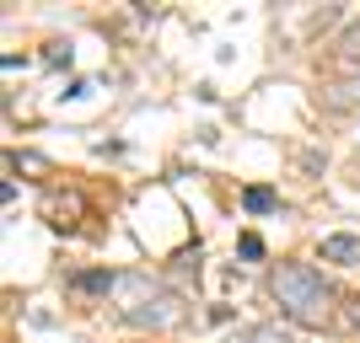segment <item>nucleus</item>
Returning a JSON list of instances; mask_svg holds the SVG:
<instances>
[{"instance_id": "obj_1", "label": "nucleus", "mask_w": 360, "mask_h": 343, "mask_svg": "<svg viewBox=\"0 0 360 343\" xmlns=\"http://www.w3.org/2000/svg\"><path fill=\"white\" fill-rule=\"evenodd\" d=\"M269 295L290 322H301V328H323L328 311H333V290L312 263H280V269L269 274Z\"/></svg>"}, {"instance_id": "obj_11", "label": "nucleus", "mask_w": 360, "mask_h": 343, "mask_svg": "<svg viewBox=\"0 0 360 343\" xmlns=\"http://www.w3.org/2000/svg\"><path fill=\"white\" fill-rule=\"evenodd\" d=\"M44 60H49V65H70L75 54H70V43H49V54H44Z\"/></svg>"}, {"instance_id": "obj_12", "label": "nucleus", "mask_w": 360, "mask_h": 343, "mask_svg": "<svg viewBox=\"0 0 360 343\" xmlns=\"http://www.w3.org/2000/svg\"><path fill=\"white\" fill-rule=\"evenodd\" d=\"M345 322L360 332V295H349V300H345Z\"/></svg>"}, {"instance_id": "obj_6", "label": "nucleus", "mask_w": 360, "mask_h": 343, "mask_svg": "<svg viewBox=\"0 0 360 343\" xmlns=\"http://www.w3.org/2000/svg\"><path fill=\"white\" fill-rule=\"evenodd\" d=\"M328 102H333V107H355V102H360V75H355V81H345V86H333Z\"/></svg>"}, {"instance_id": "obj_2", "label": "nucleus", "mask_w": 360, "mask_h": 343, "mask_svg": "<svg viewBox=\"0 0 360 343\" xmlns=\"http://www.w3.org/2000/svg\"><path fill=\"white\" fill-rule=\"evenodd\" d=\"M124 290H129V306H124V322L129 328H150V332H162V328H178L183 322V300L172 295V290H162V284H146L140 274H124Z\"/></svg>"}, {"instance_id": "obj_3", "label": "nucleus", "mask_w": 360, "mask_h": 343, "mask_svg": "<svg viewBox=\"0 0 360 343\" xmlns=\"http://www.w3.org/2000/svg\"><path fill=\"white\" fill-rule=\"evenodd\" d=\"M323 263H339V269H360V236H323Z\"/></svg>"}, {"instance_id": "obj_7", "label": "nucleus", "mask_w": 360, "mask_h": 343, "mask_svg": "<svg viewBox=\"0 0 360 343\" xmlns=\"http://www.w3.org/2000/svg\"><path fill=\"white\" fill-rule=\"evenodd\" d=\"M339 54H345L349 65H360V22H349L345 38H339Z\"/></svg>"}, {"instance_id": "obj_10", "label": "nucleus", "mask_w": 360, "mask_h": 343, "mask_svg": "<svg viewBox=\"0 0 360 343\" xmlns=\"http://www.w3.org/2000/svg\"><path fill=\"white\" fill-rule=\"evenodd\" d=\"M237 253H242V257H264V241H258V236H253V231H248V236H242V241H237Z\"/></svg>"}, {"instance_id": "obj_4", "label": "nucleus", "mask_w": 360, "mask_h": 343, "mask_svg": "<svg viewBox=\"0 0 360 343\" xmlns=\"http://www.w3.org/2000/svg\"><path fill=\"white\" fill-rule=\"evenodd\" d=\"M237 343H301L290 328H280V322H258V328H242Z\"/></svg>"}, {"instance_id": "obj_8", "label": "nucleus", "mask_w": 360, "mask_h": 343, "mask_svg": "<svg viewBox=\"0 0 360 343\" xmlns=\"http://www.w3.org/2000/svg\"><path fill=\"white\" fill-rule=\"evenodd\" d=\"M119 274H75V290H113Z\"/></svg>"}, {"instance_id": "obj_5", "label": "nucleus", "mask_w": 360, "mask_h": 343, "mask_svg": "<svg viewBox=\"0 0 360 343\" xmlns=\"http://www.w3.org/2000/svg\"><path fill=\"white\" fill-rule=\"evenodd\" d=\"M242 209H248V215H269L274 209V188H264V182L248 188V194H242Z\"/></svg>"}, {"instance_id": "obj_9", "label": "nucleus", "mask_w": 360, "mask_h": 343, "mask_svg": "<svg viewBox=\"0 0 360 343\" xmlns=\"http://www.w3.org/2000/svg\"><path fill=\"white\" fill-rule=\"evenodd\" d=\"M16 172H49V156H38V150H22V156H11Z\"/></svg>"}]
</instances>
